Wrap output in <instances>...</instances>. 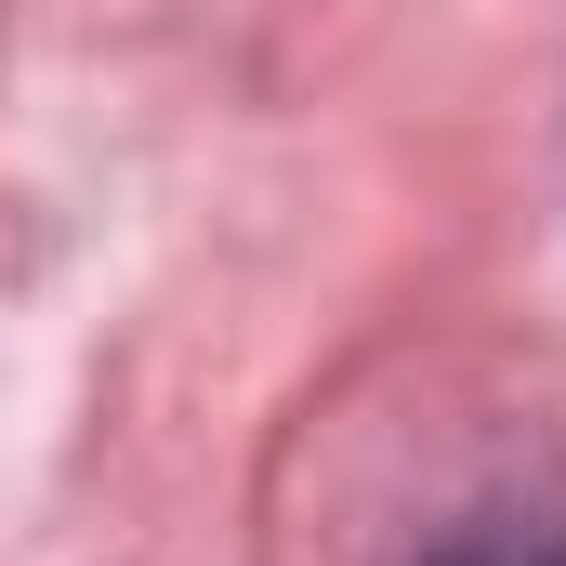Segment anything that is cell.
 <instances>
[{
  "label": "cell",
  "mask_w": 566,
  "mask_h": 566,
  "mask_svg": "<svg viewBox=\"0 0 566 566\" xmlns=\"http://www.w3.org/2000/svg\"><path fill=\"white\" fill-rule=\"evenodd\" d=\"M422 566H566V514H474V527H448Z\"/></svg>",
  "instance_id": "6da1fadb"
}]
</instances>
